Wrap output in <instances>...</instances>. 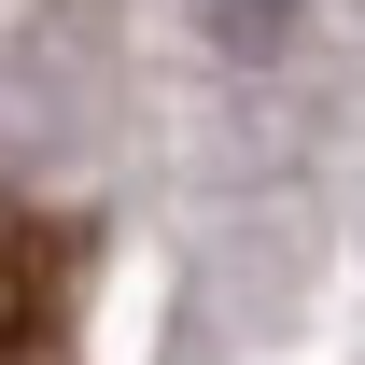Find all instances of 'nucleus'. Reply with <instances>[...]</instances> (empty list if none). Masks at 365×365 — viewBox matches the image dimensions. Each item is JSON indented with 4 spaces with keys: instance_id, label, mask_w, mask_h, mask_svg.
I'll use <instances>...</instances> for the list:
<instances>
[{
    "instance_id": "1",
    "label": "nucleus",
    "mask_w": 365,
    "mask_h": 365,
    "mask_svg": "<svg viewBox=\"0 0 365 365\" xmlns=\"http://www.w3.org/2000/svg\"><path fill=\"white\" fill-rule=\"evenodd\" d=\"M0 365H85V225L0 197Z\"/></svg>"
}]
</instances>
